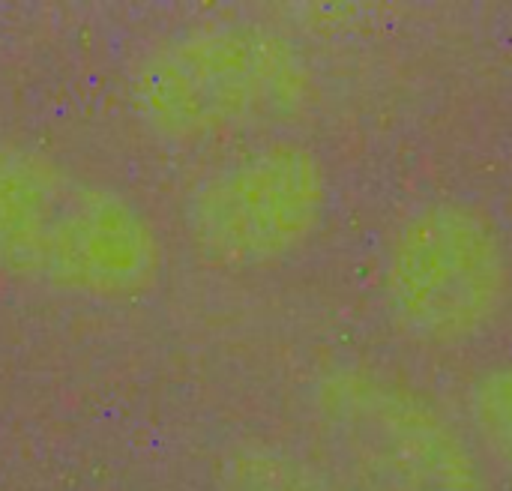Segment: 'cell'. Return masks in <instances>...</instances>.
Wrapping results in <instances>:
<instances>
[{"instance_id": "obj_1", "label": "cell", "mask_w": 512, "mask_h": 491, "mask_svg": "<svg viewBox=\"0 0 512 491\" xmlns=\"http://www.w3.org/2000/svg\"><path fill=\"white\" fill-rule=\"evenodd\" d=\"M165 270L162 237L141 204L69 162L0 135V273L33 288L126 303Z\"/></svg>"}, {"instance_id": "obj_2", "label": "cell", "mask_w": 512, "mask_h": 491, "mask_svg": "<svg viewBox=\"0 0 512 491\" xmlns=\"http://www.w3.org/2000/svg\"><path fill=\"white\" fill-rule=\"evenodd\" d=\"M306 78L285 36L258 24H213L150 48L129 78V102L156 138L195 144L288 111Z\"/></svg>"}, {"instance_id": "obj_3", "label": "cell", "mask_w": 512, "mask_h": 491, "mask_svg": "<svg viewBox=\"0 0 512 491\" xmlns=\"http://www.w3.org/2000/svg\"><path fill=\"white\" fill-rule=\"evenodd\" d=\"M309 423L327 465L357 491H489L465 435L426 396L378 369L315 375Z\"/></svg>"}, {"instance_id": "obj_4", "label": "cell", "mask_w": 512, "mask_h": 491, "mask_svg": "<svg viewBox=\"0 0 512 491\" xmlns=\"http://www.w3.org/2000/svg\"><path fill=\"white\" fill-rule=\"evenodd\" d=\"M381 288L396 327L411 339L435 348L471 345L510 306L507 240L471 204L426 201L393 228Z\"/></svg>"}, {"instance_id": "obj_5", "label": "cell", "mask_w": 512, "mask_h": 491, "mask_svg": "<svg viewBox=\"0 0 512 491\" xmlns=\"http://www.w3.org/2000/svg\"><path fill=\"white\" fill-rule=\"evenodd\" d=\"M330 180L297 141H273L207 174L186 201V234L216 267L255 270L303 249L324 225Z\"/></svg>"}, {"instance_id": "obj_6", "label": "cell", "mask_w": 512, "mask_h": 491, "mask_svg": "<svg viewBox=\"0 0 512 491\" xmlns=\"http://www.w3.org/2000/svg\"><path fill=\"white\" fill-rule=\"evenodd\" d=\"M216 491H357L324 459L270 438H240L216 459Z\"/></svg>"}, {"instance_id": "obj_7", "label": "cell", "mask_w": 512, "mask_h": 491, "mask_svg": "<svg viewBox=\"0 0 512 491\" xmlns=\"http://www.w3.org/2000/svg\"><path fill=\"white\" fill-rule=\"evenodd\" d=\"M468 417L486 456L512 480V363L486 369L471 384Z\"/></svg>"}]
</instances>
